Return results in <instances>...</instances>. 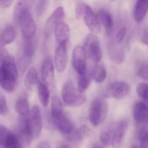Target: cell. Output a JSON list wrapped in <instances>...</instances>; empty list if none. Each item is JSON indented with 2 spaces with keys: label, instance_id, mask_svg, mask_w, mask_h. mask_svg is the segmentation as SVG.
<instances>
[{
  "label": "cell",
  "instance_id": "obj_1",
  "mask_svg": "<svg viewBox=\"0 0 148 148\" xmlns=\"http://www.w3.org/2000/svg\"><path fill=\"white\" fill-rule=\"evenodd\" d=\"M18 72L15 61L5 47L0 46V87L11 93L17 86Z\"/></svg>",
  "mask_w": 148,
  "mask_h": 148
},
{
  "label": "cell",
  "instance_id": "obj_2",
  "mask_svg": "<svg viewBox=\"0 0 148 148\" xmlns=\"http://www.w3.org/2000/svg\"><path fill=\"white\" fill-rule=\"evenodd\" d=\"M32 4L33 1H18L13 12L14 21L20 26L24 40L33 39L36 36V22L30 11Z\"/></svg>",
  "mask_w": 148,
  "mask_h": 148
},
{
  "label": "cell",
  "instance_id": "obj_3",
  "mask_svg": "<svg viewBox=\"0 0 148 148\" xmlns=\"http://www.w3.org/2000/svg\"><path fill=\"white\" fill-rule=\"evenodd\" d=\"M76 16L77 18L82 17L85 25L92 33L98 34L101 32V26L97 15L88 4L84 2L78 3L76 7Z\"/></svg>",
  "mask_w": 148,
  "mask_h": 148
},
{
  "label": "cell",
  "instance_id": "obj_4",
  "mask_svg": "<svg viewBox=\"0 0 148 148\" xmlns=\"http://www.w3.org/2000/svg\"><path fill=\"white\" fill-rule=\"evenodd\" d=\"M62 98L66 106L74 108L81 106L86 101L85 95L76 90L71 80L66 81L62 85Z\"/></svg>",
  "mask_w": 148,
  "mask_h": 148
},
{
  "label": "cell",
  "instance_id": "obj_5",
  "mask_svg": "<svg viewBox=\"0 0 148 148\" xmlns=\"http://www.w3.org/2000/svg\"><path fill=\"white\" fill-rule=\"evenodd\" d=\"M108 103L103 98H97L90 106L89 110V120L94 127L102 124L108 114Z\"/></svg>",
  "mask_w": 148,
  "mask_h": 148
},
{
  "label": "cell",
  "instance_id": "obj_6",
  "mask_svg": "<svg viewBox=\"0 0 148 148\" xmlns=\"http://www.w3.org/2000/svg\"><path fill=\"white\" fill-rule=\"evenodd\" d=\"M85 49L87 56L91 61L95 63H98L102 58L100 40L94 34H88L85 40Z\"/></svg>",
  "mask_w": 148,
  "mask_h": 148
},
{
  "label": "cell",
  "instance_id": "obj_7",
  "mask_svg": "<svg viewBox=\"0 0 148 148\" xmlns=\"http://www.w3.org/2000/svg\"><path fill=\"white\" fill-rule=\"evenodd\" d=\"M27 124L33 140L40 136L42 130V118L40 109L37 106H33L27 116Z\"/></svg>",
  "mask_w": 148,
  "mask_h": 148
},
{
  "label": "cell",
  "instance_id": "obj_8",
  "mask_svg": "<svg viewBox=\"0 0 148 148\" xmlns=\"http://www.w3.org/2000/svg\"><path fill=\"white\" fill-rule=\"evenodd\" d=\"M130 85L127 82L123 81L114 82L108 87L104 93L106 98H111L115 99H123L127 96L130 92Z\"/></svg>",
  "mask_w": 148,
  "mask_h": 148
},
{
  "label": "cell",
  "instance_id": "obj_9",
  "mask_svg": "<svg viewBox=\"0 0 148 148\" xmlns=\"http://www.w3.org/2000/svg\"><path fill=\"white\" fill-rule=\"evenodd\" d=\"M0 148H23L17 136L6 127L0 124Z\"/></svg>",
  "mask_w": 148,
  "mask_h": 148
},
{
  "label": "cell",
  "instance_id": "obj_10",
  "mask_svg": "<svg viewBox=\"0 0 148 148\" xmlns=\"http://www.w3.org/2000/svg\"><path fill=\"white\" fill-rule=\"evenodd\" d=\"M87 54L84 47L77 46L72 52V66L79 75L87 73Z\"/></svg>",
  "mask_w": 148,
  "mask_h": 148
},
{
  "label": "cell",
  "instance_id": "obj_11",
  "mask_svg": "<svg viewBox=\"0 0 148 148\" xmlns=\"http://www.w3.org/2000/svg\"><path fill=\"white\" fill-rule=\"evenodd\" d=\"M65 12L62 7H59L53 11L48 18L45 25V36L49 38L53 32H54L55 27L60 22L64 20Z\"/></svg>",
  "mask_w": 148,
  "mask_h": 148
},
{
  "label": "cell",
  "instance_id": "obj_12",
  "mask_svg": "<svg viewBox=\"0 0 148 148\" xmlns=\"http://www.w3.org/2000/svg\"><path fill=\"white\" fill-rule=\"evenodd\" d=\"M68 43L59 44L54 53V64L56 70L59 72H63L65 70L68 62L67 46Z\"/></svg>",
  "mask_w": 148,
  "mask_h": 148
},
{
  "label": "cell",
  "instance_id": "obj_13",
  "mask_svg": "<svg viewBox=\"0 0 148 148\" xmlns=\"http://www.w3.org/2000/svg\"><path fill=\"white\" fill-rule=\"evenodd\" d=\"M17 136L22 144L25 145H29L33 140L27 124V116H22L19 120Z\"/></svg>",
  "mask_w": 148,
  "mask_h": 148
},
{
  "label": "cell",
  "instance_id": "obj_14",
  "mask_svg": "<svg viewBox=\"0 0 148 148\" xmlns=\"http://www.w3.org/2000/svg\"><path fill=\"white\" fill-rule=\"evenodd\" d=\"M41 77L43 82L49 86L54 85V65L50 57L45 59L41 68Z\"/></svg>",
  "mask_w": 148,
  "mask_h": 148
},
{
  "label": "cell",
  "instance_id": "obj_15",
  "mask_svg": "<svg viewBox=\"0 0 148 148\" xmlns=\"http://www.w3.org/2000/svg\"><path fill=\"white\" fill-rule=\"evenodd\" d=\"M128 130V122L127 120H121L114 129L111 145L114 148H120L122 145L124 137Z\"/></svg>",
  "mask_w": 148,
  "mask_h": 148
},
{
  "label": "cell",
  "instance_id": "obj_16",
  "mask_svg": "<svg viewBox=\"0 0 148 148\" xmlns=\"http://www.w3.org/2000/svg\"><path fill=\"white\" fill-rule=\"evenodd\" d=\"M133 116L138 125L148 124V107L143 102H138L134 105Z\"/></svg>",
  "mask_w": 148,
  "mask_h": 148
},
{
  "label": "cell",
  "instance_id": "obj_17",
  "mask_svg": "<svg viewBox=\"0 0 148 148\" xmlns=\"http://www.w3.org/2000/svg\"><path fill=\"white\" fill-rule=\"evenodd\" d=\"M53 121L58 130L63 134H70L73 132V124L64 114H62L59 116L53 118Z\"/></svg>",
  "mask_w": 148,
  "mask_h": 148
},
{
  "label": "cell",
  "instance_id": "obj_18",
  "mask_svg": "<svg viewBox=\"0 0 148 148\" xmlns=\"http://www.w3.org/2000/svg\"><path fill=\"white\" fill-rule=\"evenodd\" d=\"M54 34L56 42H58L59 44L62 43H68L70 30L69 25L65 23L64 20L60 22L56 25L54 30Z\"/></svg>",
  "mask_w": 148,
  "mask_h": 148
},
{
  "label": "cell",
  "instance_id": "obj_19",
  "mask_svg": "<svg viewBox=\"0 0 148 148\" xmlns=\"http://www.w3.org/2000/svg\"><path fill=\"white\" fill-rule=\"evenodd\" d=\"M16 38V31L11 25H7L4 27L3 30L1 31L0 35V46L4 47L7 45L10 44Z\"/></svg>",
  "mask_w": 148,
  "mask_h": 148
},
{
  "label": "cell",
  "instance_id": "obj_20",
  "mask_svg": "<svg viewBox=\"0 0 148 148\" xmlns=\"http://www.w3.org/2000/svg\"><path fill=\"white\" fill-rule=\"evenodd\" d=\"M148 12V0H140L136 2L134 17L137 22H141Z\"/></svg>",
  "mask_w": 148,
  "mask_h": 148
},
{
  "label": "cell",
  "instance_id": "obj_21",
  "mask_svg": "<svg viewBox=\"0 0 148 148\" xmlns=\"http://www.w3.org/2000/svg\"><path fill=\"white\" fill-rule=\"evenodd\" d=\"M96 15L100 24L103 25L107 29L111 28L114 21L112 16L108 11L105 10H100Z\"/></svg>",
  "mask_w": 148,
  "mask_h": 148
},
{
  "label": "cell",
  "instance_id": "obj_22",
  "mask_svg": "<svg viewBox=\"0 0 148 148\" xmlns=\"http://www.w3.org/2000/svg\"><path fill=\"white\" fill-rule=\"evenodd\" d=\"M38 99L43 107H46L50 101V92L47 85L43 83H40L38 91Z\"/></svg>",
  "mask_w": 148,
  "mask_h": 148
},
{
  "label": "cell",
  "instance_id": "obj_23",
  "mask_svg": "<svg viewBox=\"0 0 148 148\" xmlns=\"http://www.w3.org/2000/svg\"><path fill=\"white\" fill-rule=\"evenodd\" d=\"M38 73L36 69L34 66H32L28 69L25 78V84L29 89H31L32 87L35 86L38 83Z\"/></svg>",
  "mask_w": 148,
  "mask_h": 148
},
{
  "label": "cell",
  "instance_id": "obj_24",
  "mask_svg": "<svg viewBox=\"0 0 148 148\" xmlns=\"http://www.w3.org/2000/svg\"><path fill=\"white\" fill-rule=\"evenodd\" d=\"M15 111L17 114L21 116H27L30 113L29 110V103L28 101L24 98H19L15 103Z\"/></svg>",
  "mask_w": 148,
  "mask_h": 148
},
{
  "label": "cell",
  "instance_id": "obj_25",
  "mask_svg": "<svg viewBox=\"0 0 148 148\" xmlns=\"http://www.w3.org/2000/svg\"><path fill=\"white\" fill-rule=\"evenodd\" d=\"M92 76L94 80L98 83H102L107 77V72L105 68L101 65H95L92 69Z\"/></svg>",
  "mask_w": 148,
  "mask_h": 148
},
{
  "label": "cell",
  "instance_id": "obj_26",
  "mask_svg": "<svg viewBox=\"0 0 148 148\" xmlns=\"http://www.w3.org/2000/svg\"><path fill=\"white\" fill-rule=\"evenodd\" d=\"M51 116L52 119L59 116L61 114H64L63 104L60 98L57 96H53L51 100Z\"/></svg>",
  "mask_w": 148,
  "mask_h": 148
},
{
  "label": "cell",
  "instance_id": "obj_27",
  "mask_svg": "<svg viewBox=\"0 0 148 148\" xmlns=\"http://www.w3.org/2000/svg\"><path fill=\"white\" fill-rule=\"evenodd\" d=\"M36 49V41L33 39L24 40L23 43V56L31 58L34 55Z\"/></svg>",
  "mask_w": 148,
  "mask_h": 148
},
{
  "label": "cell",
  "instance_id": "obj_28",
  "mask_svg": "<svg viewBox=\"0 0 148 148\" xmlns=\"http://www.w3.org/2000/svg\"><path fill=\"white\" fill-rule=\"evenodd\" d=\"M90 75L88 74L79 75L78 78L77 83V91L80 93H83L88 90L90 84Z\"/></svg>",
  "mask_w": 148,
  "mask_h": 148
},
{
  "label": "cell",
  "instance_id": "obj_29",
  "mask_svg": "<svg viewBox=\"0 0 148 148\" xmlns=\"http://www.w3.org/2000/svg\"><path fill=\"white\" fill-rule=\"evenodd\" d=\"M110 56L111 59L117 64H120L122 63L124 60L125 54H124V51L121 50L119 48L113 47L110 50Z\"/></svg>",
  "mask_w": 148,
  "mask_h": 148
},
{
  "label": "cell",
  "instance_id": "obj_30",
  "mask_svg": "<svg viewBox=\"0 0 148 148\" xmlns=\"http://www.w3.org/2000/svg\"><path fill=\"white\" fill-rule=\"evenodd\" d=\"M137 93L143 103L148 107V84L146 82H141L137 86Z\"/></svg>",
  "mask_w": 148,
  "mask_h": 148
},
{
  "label": "cell",
  "instance_id": "obj_31",
  "mask_svg": "<svg viewBox=\"0 0 148 148\" xmlns=\"http://www.w3.org/2000/svg\"><path fill=\"white\" fill-rule=\"evenodd\" d=\"M114 130H108V131L103 132L101 133V137H100V140L101 143L103 145L108 146L111 144L113 140V136H114Z\"/></svg>",
  "mask_w": 148,
  "mask_h": 148
},
{
  "label": "cell",
  "instance_id": "obj_32",
  "mask_svg": "<svg viewBox=\"0 0 148 148\" xmlns=\"http://www.w3.org/2000/svg\"><path fill=\"white\" fill-rule=\"evenodd\" d=\"M91 134V130L86 125H82L75 132L77 138L79 140H82L89 137Z\"/></svg>",
  "mask_w": 148,
  "mask_h": 148
},
{
  "label": "cell",
  "instance_id": "obj_33",
  "mask_svg": "<svg viewBox=\"0 0 148 148\" xmlns=\"http://www.w3.org/2000/svg\"><path fill=\"white\" fill-rule=\"evenodd\" d=\"M9 111L8 106H7V101L5 95L3 92L0 91V115L6 116Z\"/></svg>",
  "mask_w": 148,
  "mask_h": 148
},
{
  "label": "cell",
  "instance_id": "obj_34",
  "mask_svg": "<svg viewBox=\"0 0 148 148\" xmlns=\"http://www.w3.org/2000/svg\"><path fill=\"white\" fill-rule=\"evenodd\" d=\"M138 76L144 80L148 81V63H144L138 69Z\"/></svg>",
  "mask_w": 148,
  "mask_h": 148
},
{
  "label": "cell",
  "instance_id": "obj_35",
  "mask_svg": "<svg viewBox=\"0 0 148 148\" xmlns=\"http://www.w3.org/2000/svg\"><path fill=\"white\" fill-rule=\"evenodd\" d=\"M31 58L27 57V56H23L18 62V66L20 67V70L25 71L27 68V66L30 64V62H31Z\"/></svg>",
  "mask_w": 148,
  "mask_h": 148
},
{
  "label": "cell",
  "instance_id": "obj_36",
  "mask_svg": "<svg viewBox=\"0 0 148 148\" xmlns=\"http://www.w3.org/2000/svg\"><path fill=\"white\" fill-rule=\"evenodd\" d=\"M47 4H48V1H38L36 7V14H37V16L40 17V16L43 14L45 10H46V7H47Z\"/></svg>",
  "mask_w": 148,
  "mask_h": 148
},
{
  "label": "cell",
  "instance_id": "obj_37",
  "mask_svg": "<svg viewBox=\"0 0 148 148\" xmlns=\"http://www.w3.org/2000/svg\"><path fill=\"white\" fill-rule=\"evenodd\" d=\"M127 27H122L117 32L116 36V42L117 43H121L124 40V38H125L126 34H127Z\"/></svg>",
  "mask_w": 148,
  "mask_h": 148
},
{
  "label": "cell",
  "instance_id": "obj_38",
  "mask_svg": "<svg viewBox=\"0 0 148 148\" xmlns=\"http://www.w3.org/2000/svg\"><path fill=\"white\" fill-rule=\"evenodd\" d=\"M140 148H148V131L145 132L143 137L140 139Z\"/></svg>",
  "mask_w": 148,
  "mask_h": 148
},
{
  "label": "cell",
  "instance_id": "obj_39",
  "mask_svg": "<svg viewBox=\"0 0 148 148\" xmlns=\"http://www.w3.org/2000/svg\"><path fill=\"white\" fill-rule=\"evenodd\" d=\"M141 41L143 42L144 44L148 46V27H145L143 30V34H142L141 37Z\"/></svg>",
  "mask_w": 148,
  "mask_h": 148
},
{
  "label": "cell",
  "instance_id": "obj_40",
  "mask_svg": "<svg viewBox=\"0 0 148 148\" xmlns=\"http://www.w3.org/2000/svg\"><path fill=\"white\" fill-rule=\"evenodd\" d=\"M13 3L12 1H10V0H5V1H0V7L1 8H8L10 6L12 5V4Z\"/></svg>",
  "mask_w": 148,
  "mask_h": 148
},
{
  "label": "cell",
  "instance_id": "obj_41",
  "mask_svg": "<svg viewBox=\"0 0 148 148\" xmlns=\"http://www.w3.org/2000/svg\"><path fill=\"white\" fill-rule=\"evenodd\" d=\"M38 148H51V147L49 143L46 142H41L40 143H39Z\"/></svg>",
  "mask_w": 148,
  "mask_h": 148
},
{
  "label": "cell",
  "instance_id": "obj_42",
  "mask_svg": "<svg viewBox=\"0 0 148 148\" xmlns=\"http://www.w3.org/2000/svg\"><path fill=\"white\" fill-rule=\"evenodd\" d=\"M59 148H69V146L66 145H62L59 147Z\"/></svg>",
  "mask_w": 148,
  "mask_h": 148
},
{
  "label": "cell",
  "instance_id": "obj_43",
  "mask_svg": "<svg viewBox=\"0 0 148 148\" xmlns=\"http://www.w3.org/2000/svg\"><path fill=\"white\" fill-rule=\"evenodd\" d=\"M94 148H103V147H101V146H98V145H96V146H95V147H94Z\"/></svg>",
  "mask_w": 148,
  "mask_h": 148
},
{
  "label": "cell",
  "instance_id": "obj_44",
  "mask_svg": "<svg viewBox=\"0 0 148 148\" xmlns=\"http://www.w3.org/2000/svg\"><path fill=\"white\" fill-rule=\"evenodd\" d=\"M130 148H137L135 147V146H132V147H130Z\"/></svg>",
  "mask_w": 148,
  "mask_h": 148
}]
</instances>
